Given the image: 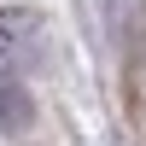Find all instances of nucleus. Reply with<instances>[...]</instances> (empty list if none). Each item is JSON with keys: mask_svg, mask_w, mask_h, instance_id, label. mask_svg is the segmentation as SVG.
Segmentation results:
<instances>
[{"mask_svg": "<svg viewBox=\"0 0 146 146\" xmlns=\"http://www.w3.org/2000/svg\"><path fill=\"white\" fill-rule=\"evenodd\" d=\"M35 35V12L29 6H0V53L6 47H23Z\"/></svg>", "mask_w": 146, "mask_h": 146, "instance_id": "f03ea898", "label": "nucleus"}, {"mask_svg": "<svg viewBox=\"0 0 146 146\" xmlns=\"http://www.w3.org/2000/svg\"><path fill=\"white\" fill-rule=\"evenodd\" d=\"M29 123H35V100H29V88H23L12 70H0V129H6V135H23Z\"/></svg>", "mask_w": 146, "mask_h": 146, "instance_id": "f257e3e1", "label": "nucleus"}]
</instances>
